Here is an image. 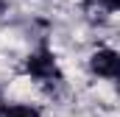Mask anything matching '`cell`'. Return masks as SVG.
I'll use <instances>...</instances> for the list:
<instances>
[{"label": "cell", "instance_id": "cell-2", "mask_svg": "<svg viewBox=\"0 0 120 117\" xmlns=\"http://www.w3.org/2000/svg\"><path fill=\"white\" fill-rule=\"evenodd\" d=\"M90 67H92V73H95V75H103V78H117V73H120V56L115 53V50L103 48V50L92 53Z\"/></svg>", "mask_w": 120, "mask_h": 117}, {"label": "cell", "instance_id": "cell-1", "mask_svg": "<svg viewBox=\"0 0 120 117\" xmlns=\"http://www.w3.org/2000/svg\"><path fill=\"white\" fill-rule=\"evenodd\" d=\"M25 70H28L31 78H36V81H50V78H59V67H56V58L50 50H36L34 56L28 58V64H25Z\"/></svg>", "mask_w": 120, "mask_h": 117}, {"label": "cell", "instance_id": "cell-6", "mask_svg": "<svg viewBox=\"0 0 120 117\" xmlns=\"http://www.w3.org/2000/svg\"><path fill=\"white\" fill-rule=\"evenodd\" d=\"M3 112H6V106H3V100H0V117H3Z\"/></svg>", "mask_w": 120, "mask_h": 117}, {"label": "cell", "instance_id": "cell-3", "mask_svg": "<svg viewBox=\"0 0 120 117\" xmlns=\"http://www.w3.org/2000/svg\"><path fill=\"white\" fill-rule=\"evenodd\" d=\"M3 117H39L36 109H31V106H11V109H6Z\"/></svg>", "mask_w": 120, "mask_h": 117}, {"label": "cell", "instance_id": "cell-5", "mask_svg": "<svg viewBox=\"0 0 120 117\" xmlns=\"http://www.w3.org/2000/svg\"><path fill=\"white\" fill-rule=\"evenodd\" d=\"M95 3H98V0H84V6H87V8H90V6H95Z\"/></svg>", "mask_w": 120, "mask_h": 117}, {"label": "cell", "instance_id": "cell-4", "mask_svg": "<svg viewBox=\"0 0 120 117\" xmlns=\"http://www.w3.org/2000/svg\"><path fill=\"white\" fill-rule=\"evenodd\" d=\"M103 6H106L109 11H117V8H120V0H103Z\"/></svg>", "mask_w": 120, "mask_h": 117}]
</instances>
